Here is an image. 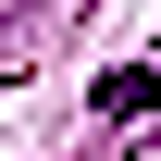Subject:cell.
Segmentation results:
<instances>
[{"label":"cell","instance_id":"1","mask_svg":"<svg viewBox=\"0 0 161 161\" xmlns=\"http://www.w3.org/2000/svg\"><path fill=\"white\" fill-rule=\"evenodd\" d=\"M136 112H161V62H112L99 75V124H136Z\"/></svg>","mask_w":161,"mask_h":161}]
</instances>
